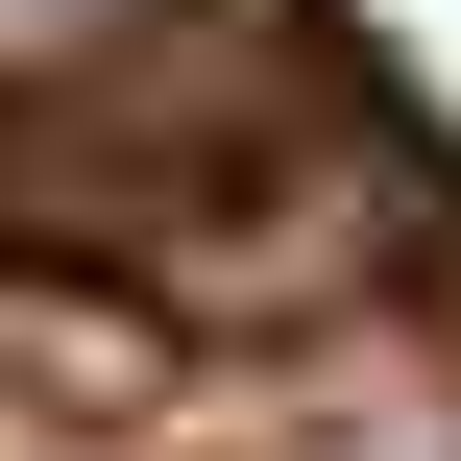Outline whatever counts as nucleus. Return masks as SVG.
Returning <instances> with one entry per match:
<instances>
[{"label": "nucleus", "instance_id": "f257e3e1", "mask_svg": "<svg viewBox=\"0 0 461 461\" xmlns=\"http://www.w3.org/2000/svg\"><path fill=\"white\" fill-rule=\"evenodd\" d=\"M146 24L170 0H0V97H97V73H146Z\"/></svg>", "mask_w": 461, "mask_h": 461}]
</instances>
